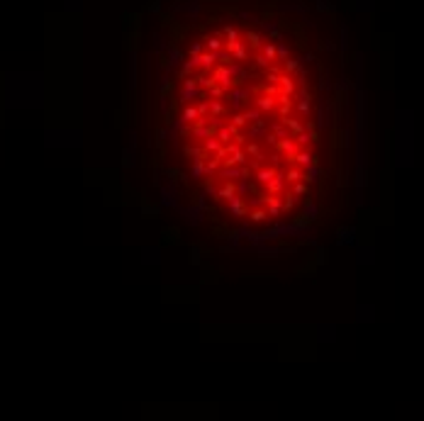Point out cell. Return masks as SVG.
Returning a JSON list of instances; mask_svg holds the SVG:
<instances>
[{
    "label": "cell",
    "mask_w": 424,
    "mask_h": 421,
    "mask_svg": "<svg viewBox=\"0 0 424 421\" xmlns=\"http://www.w3.org/2000/svg\"><path fill=\"white\" fill-rule=\"evenodd\" d=\"M263 141H266V144H268V146H273V149H276V146H278V141H280V139H278V137H276V134H273V132H266V134H263Z\"/></svg>",
    "instance_id": "33"
},
{
    "label": "cell",
    "mask_w": 424,
    "mask_h": 421,
    "mask_svg": "<svg viewBox=\"0 0 424 421\" xmlns=\"http://www.w3.org/2000/svg\"><path fill=\"white\" fill-rule=\"evenodd\" d=\"M239 193H236V183L234 180H224V185L222 188H217V200H222V202H229V200H234Z\"/></svg>",
    "instance_id": "7"
},
{
    "label": "cell",
    "mask_w": 424,
    "mask_h": 421,
    "mask_svg": "<svg viewBox=\"0 0 424 421\" xmlns=\"http://www.w3.org/2000/svg\"><path fill=\"white\" fill-rule=\"evenodd\" d=\"M283 156H285V161H293V156L300 151V146H297V141H295V137H285V139H280L278 141V146H276Z\"/></svg>",
    "instance_id": "4"
},
{
    "label": "cell",
    "mask_w": 424,
    "mask_h": 421,
    "mask_svg": "<svg viewBox=\"0 0 424 421\" xmlns=\"http://www.w3.org/2000/svg\"><path fill=\"white\" fill-rule=\"evenodd\" d=\"M191 176H193L195 180H205V159H193Z\"/></svg>",
    "instance_id": "18"
},
{
    "label": "cell",
    "mask_w": 424,
    "mask_h": 421,
    "mask_svg": "<svg viewBox=\"0 0 424 421\" xmlns=\"http://www.w3.org/2000/svg\"><path fill=\"white\" fill-rule=\"evenodd\" d=\"M293 195H297V198H302V195H307V183L305 180H297V183H293V190H290Z\"/></svg>",
    "instance_id": "30"
},
{
    "label": "cell",
    "mask_w": 424,
    "mask_h": 421,
    "mask_svg": "<svg viewBox=\"0 0 424 421\" xmlns=\"http://www.w3.org/2000/svg\"><path fill=\"white\" fill-rule=\"evenodd\" d=\"M208 98H212V100H224L227 98V90L219 83H214L212 88H208Z\"/></svg>",
    "instance_id": "25"
},
{
    "label": "cell",
    "mask_w": 424,
    "mask_h": 421,
    "mask_svg": "<svg viewBox=\"0 0 424 421\" xmlns=\"http://www.w3.org/2000/svg\"><path fill=\"white\" fill-rule=\"evenodd\" d=\"M244 151H246V156H254L256 161H261V159H263L261 146H258V144H254V141H251V144H246V149H244Z\"/></svg>",
    "instance_id": "29"
},
{
    "label": "cell",
    "mask_w": 424,
    "mask_h": 421,
    "mask_svg": "<svg viewBox=\"0 0 424 421\" xmlns=\"http://www.w3.org/2000/svg\"><path fill=\"white\" fill-rule=\"evenodd\" d=\"M222 149H224V144H222V141L217 139V134L203 141V151H205L208 156H210V154H217V151H222Z\"/></svg>",
    "instance_id": "17"
},
{
    "label": "cell",
    "mask_w": 424,
    "mask_h": 421,
    "mask_svg": "<svg viewBox=\"0 0 424 421\" xmlns=\"http://www.w3.org/2000/svg\"><path fill=\"white\" fill-rule=\"evenodd\" d=\"M227 112V105L222 100H210V115L212 117H224Z\"/></svg>",
    "instance_id": "24"
},
{
    "label": "cell",
    "mask_w": 424,
    "mask_h": 421,
    "mask_svg": "<svg viewBox=\"0 0 424 421\" xmlns=\"http://www.w3.org/2000/svg\"><path fill=\"white\" fill-rule=\"evenodd\" d=\"M214 134H217V127H212V124H205V127L193 124V129H191V137L198 139V141H205V139H210V137H214Z\"/></svg>",
    "instance_id": "10"
},
{
    "label": "cell",
    "mask_w": 424,
    "mask_h": 421,
    "mask_svg": "<svg viewBox=\"0 0 424 421\" xmlns=\"http://www.w3.org/2000/svg\"><path fill=\"white\" fill-rule=\"evenodd\" d=\"M181 80H183V88H181V100H183V102L195 100V95H200V85H198L195 76H188V78H181Z\"/></svg>",
    "instance_id": "2"
},
{
    "label": "cell",
    "mask_w": 424,
    "mask_h": 421,
    "mask_svg": "<svg viewBox=\"0 0 424 421\" xmlns=\"http://www.w3.org/2000/svg\"><path fill=\"white\" fill-rule=\"evenodd\" d=\"M198 117H200V112H198V105H188V107L183 110V117H181V120H183V122H188V124H193V122H195Z\"/></svg>",
    "instance_id": "21"
},
{
    "label": "cell",
    "mask_w": 424,
    "mask_h": 421,
    "mask_svg": "<svg viewBox=\"0 0 424 421\" xmlns=\"http://www.w3.org/2000/svg\"><path fill=\"white\" fill-rule=\"evenodd\" d=\"M205 195L217 200V185H214V178H208V183H205Z\"/></svg>",
    "instance_id": "31"
},
{
    "label": "cell",
    "mask_w": 424,
    "mask_h": 421,
    "mask_svg": "<svg viewBox=\"0 0 424 421\" xmlns=\"http://www.w3.org/2000/svg\"><path fill=\"white\" fill-rule=\"evenodd\" d=\"M254 105H256V107H258L263 115H268V112H273V110L278 107V98H273V95H266V93H263V95H258V98L254 100Z\"/></svg>",
    "instance_id": "6"
},
{
    "label": "cell",
    "mask_w": 424,
    "mask_h": 421,
    "mask_svg": "<svg viewBox=\"0 0 424 421\" xmlns=\"http://www.w3.org/2000/svg\"><path fill=\"white\" fill-rule=\"evenodd\" d=\"M229 124H234L236 129H244V127L249 124V120H246V115H244V112H234V115H232V122H229Z\"/></svg>",
    "instance_id": "26"
},
{
    "label": "cell",
    "mask_w": 424,
    "mask_h": 421,
    "mask_svg": "<svg viewBox=\"0 0 424 421\" xmlns=\"http://www.w3.org/2000/svg\"><path fill=\"white\" fill-rule=\"evenodd\" d=\"M266 210H268V217H280L283 212V195H266Z\"/></svg>",
    "instance_id": "8"
},
{
    "label": "cell",
    "mask_w": 424,
    "mask_h": 421,
    "mask_svg": "<svg viewBox=\"0 0 424 421\" xmlns=\"http://www.w3.org/2000/svg\"><path fill=\"white\" fill-rule=\"evenodd\" d=\"M241 129H236L234 124H222L219 129H217V139L222 141V144H229V141H234V137L239 134Z\"/></svg>",
    "instance_id": "11"
},
{
    "label": "cell",
    "mask_w": 424,
    "mask_h": 421,
    "mask_svg": "<svg viewBox=\"0 0 424 421\" xmlns=\"http://www.w3.org/2000/svg\"><path fill=\"white\" fill-rule=\"evenodd\" d=\"M266 134V122L263 120H258V122H254L251 127H249V137L251 139H258V137H263Z\"/></svg>",
    "instance_id": "22"
},
{
    "label": "cell",
    "mask_w": 424,
    "mask_h": 421,
    "mask_svg": "<svg viewBox=\"0 0 424 421\" xmlns=\"http://www.w3.org/2000/svg\"><path fill=\"white\" fill-rule=\"evenodd\" d=\"M319 176H322L319 166H317V163H312V166H307V168H305V178H302V180H305V183H317V180H319Z\"/></svg>",
    "instance_id": "20"
},
{
    "label": "cell",
    "mask_w": 424,
    "mask_h": 421,
    "mask_svg": "<svg viewBox=\"0 0 424 421\" xmlns=\"http://www.w3.org/2000/svg\"><path fill=\"white\" fill-rule=\"evenodd\" d=\"M249 219H251L254 224H261V221L268 219V210H266V207H251V210H249Z\"/></svg>",
    "instance_id": "19"
},
{
    "label": "cell",
    "mask_w": 424,
    "mask_h": 421,
    "mask_svg": "<svg viewBox=\"0 0 424 421\" xmlns=\"http://www.w3.org/2000/svg\"><path fill=\"white\" fill-rule=\"evenodd\" d=\"M290 163H295V166H300V168H307V166H312V163H317V156L312 154V151H305V149H300L295 156H293V161Z\"/></svg>",
    "instance_id": "9"
},
{
    "label": "cell",
    "mask_w": 424,
    "mask_h": 421,
    "mask_svg": "<svg viewBox=\"0 0 424 421\" xmlns=\"http://www.w3.org/2000/svg\"><path fill=\"white\" fill-rule=\"evenodd\" d=\"M251 95H254V93H251V88L234 85V88H229V90H227V98H224V100H229V102H232V107H234V110H239V107H241V105H244V102L251 98Z\"/></svg>",
    "instance_id": "1"
},
{
    "label": "cell",
    "mask_w": 424,
    "mask_h": 421,
    "mask_svg": "<svg viewBox=\"0 0 424 421\" xmlns=\"http://www.w3.org/2000/svg\"><path fill=\"white\" fill-rule=\"evenodd\" d=\"M302 178H305V168L290 163V168L285 171V180H288V185H293V183H297V180H302Z\"/></svg>",
    "instance_id": "16"
},
{
    "label": "cell",
    "mask_w": 424,
    "mask_h": 421,
    "mask_svg": "<svg viewBox=\"0 0 424 421\" xmlns=\"http://www.w3.org/2000/svg\"><path fill=\"white\" fill-rule=\"evenodd\" d=\"M297 78H293L290 73H283L280 76V93H288V95H295L297 93Z\"/></svg>",
    "instance_id": "12"
},
{
    "label": "cell",
    "mask_w": 424,
    "mask_h": 421,
    "mask_svg": "<svg viewBox=\"0 0 424 421\" xmlns=\"http://www.w3.org/2000/svg\"><path fill=\"white\" fill-rule=\"evenodd\" d=\"M283 71H285V73H290V76H293V73H297V71H300V61L290 56V59L283 63Z\"/></svg>",
    "instance_id": "28"
},
{
    "label": "cell",
    "mask_w": 424,
    "mask_h": 421,
    "mask_svg": "<svg viewBox=\"0 0 424 421\" xmlns=\"http://www.w3.org/2000/svg\"><path fill=\"white\" fill-rule=\"evenodd\" d=\"M285 188H288V180H285V171H278L268 183H266V190H268V195H283L285 193Z\"/></svg>",
    "instance_id": "3"
},
{
    "label": "cell",
    "mask_w": 424,
    "mask_h": 421,
    "mask_svg": "<svg viewBox=\"0 0 424 421\" xmlns=\"http://www.w3.org/2000/svg\"><path fill=\"white\" fill-rule=\"evenodd\" d=\"M227 210L232 212L236 219H244V217H249V202H246L241 195H236L234 200H229V202H227Z\"/></svg>",
    "instance_id": "5"
},
{
    "label": "cell",
    "mask_w": 424,
    "mask_h": 421,
    "mask_svg": "<svg viewBox=\"0 0 424 421\" xmlns=\"http://www.w3.org/2000/svg\"><path fill=\"white\" fill-rule=\"evenodd\" d=\"M305 217H307V219H315V217H317V207H315L312 202H305Z\"/></svg>",
    "instance_id": "34"
},
{
    "label": "cell",
    "mask_w": 424,
    "mask_h": 421,
    "mask_svg": "<svg viewBox=\"0 0 424 421\" xmlns=\"http://www.w3.org/2000/svg\"><path fill=\"white\" fill-rule=\"evenodd\" d=\"M249 190H251V183H249V180H244V178L236 180V193H239V195H246Z\"/></svg>",
    "instance_id": "32"
},
{
    "label": "cell",
    "mask_w": 424,
    "mask_h": 421,
    "mask_svg": "<svg viewBox=\"0 0 424 421\" xmlns=\"http://www.w3.org/2000/svg\"><path fill=\"white\" fill-rule=\"evenodd\" d=\"M217 176L219 178H224V180H241V166H222L219 171H217Z\"/></svg>",
    "instance_id": "13"
},
{
    "label": "cell",
    "mask_w": 424,
    "mask_h": 421,
    "mask_svg": "<svg viewBox=\"0 0 424 421\" xmlns=\"http://www.w3.org/2000/svg\"><path fill=\"white\" fill-rule=\"evenodd\" d=\"M271 132H273V134H276L278 139H285V137H293V134H290V129H288V127H285L283 122H276Z\"/></svg>",
    "instance_id": "27"
},
{
    "label": "cell",
    "mask_w": 424,
    "mask_h": 421,
    "mask_svg": "<svg viewBox=\"0 0 424 421\" xmlns=\"http://www.w3.org/2000/svg\"><path fill=\"white\" fill-rule=\"evenodd\" d=\"M234 144H246V137H244V134L239 132V134L234 137Z\"/></svg>",
    "instance_id": "35"
},
{
    "label": "cell",
    "mask_w": 424,
    "mask_h": 421,
    "mask_svg": "<svg viewBox=\"0 0 424 421\" xmlns=\"http://www.w3.org/2000/svg\"><path fill=\"white\" fill-rule=\"evenodd\" d=\"M278 173V168H273V166H268V168H256V176H254V180L258 183V185H266L273 176Z\"/></svg>",
    "instance_id": "15"
},
{
    "label": "cell",
    "mask_w": 424,
    "mask_h": 421,
    "mask_svg": "<svg viewBox=\"0 0 424 421\" xmlns=\"http://www.w3.org/2000/svg\"><path fill=\"white\" fill-rule=\"evenodd\" d=\"M280 122L290 129V134L295 137V134H300V132H305V122H300V120H295L293 115H288V117H280Z\"/></svg>",
    "instance_id": "14"
},
{
    "label": "cell",
    "mask_w": 424,
    "mask_h": 421,
    "mask_svg": "<svg viewBox=\"0 0 424 421\" xmlns=\"http://www.w3.org/2000/svg\"><path fill=\"white\" fill-rule=\"evenodd\" d=\"M183 154H186V156H191V159H208V154L203 151V144H200V146H193V144H188V146L183 149Z\"/></svg>",
    "instance_id": "23"
}]
</instances>
